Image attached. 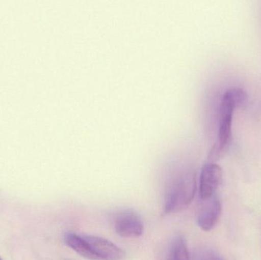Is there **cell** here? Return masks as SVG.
<instances>
[{
  "mask_svg": "<svg viewBox=\"0 0 261 260\" xmlns=\"http://www.w3.org/2000/svg\"><path fill=\"white\" fill-rule=\"evenodd\" d=\"M115 230L122 238H139L144 233V224L138 213L132 210H125L116 215Z\"/></svg>",
  "mask_w": 261,
  "mask_h": 260,
  "instance_id": "277c9868",
  "label": "cell"
},
{
  "mask_svg": "<svg viewBox=\"0 0 261 260\" xmlns=\"http://www.w3.org/2000/svg\"><path fill=\"white\" fill-rule=\"evenodd\" d=\"M81 235L97 259L119 260L125 258V252L109 240L94 235Z\"/></svg>",
  "mask_w": 261,
  "mask_h": 260,
  "instance_id": "8992f818",
  "label": "cell"
},
{
  "mask_svg": "<svg viewBox=\"0 0 261 260\" xmlns=\"http://www.w3.org/2000/svg\"><path fill=\"white\" fill-rule=\"evenodd\" d=\"M64 243L67 247L76 252V253L86 259H97L94 253L90 250L87 241L83 238L82 235L76 234L68 233L64 236Z\"/></svg>",
  "mask_w": 261,
  "mask_h": 260,
  "instance_id": "52a82bcc",
  "label": "cell"
},
{
  "mask_svg": "<svg viewBox=\"0 0 261 260\" xmlns=\"http://www.w3.org/2000/svg\"><path fill=\"white\" fill-rule=\"evenodd\" d=\"M222 167L217 163H208L204 165L199 177V195L201 199H207L216 195L222 180Z\"/></svg>",
  "mask_w": 261,
  "mask_h": 260,
  "instance_id": "3957f363",
  "label": "cell"
},
{
  "mask_svg": "<svg viewBox=\"0 0 261 260\" xmlns=\"http://www.w3.org/2000/svg\"><path fill=\"white\" fill-rule=\"evenodd\" d=\"M248 99L246 92L240 88L230 89L223 95L219 108V134L210 155L212 161L219 160L228 151L231 140L234 110L238 107L243 106L248 102Z\"/></svg>",
  "mask_w": 261,
  "mask_h": 260,
  "instance_id": "6da1fadb",
  "label": "cell"
},
{
  "mask_svg": "<svg viewBox=\"0 0 261 260\" xmlns=\"http://www.w3.org/2000/svg\"><path fill=\"white\" fill-rule=\"evenodd\" d=\"M169 259L187 260L190 259L187 241L184 236L173 238L169 250Z\"/></svg>",
  "mask_w": 261,
  "mask_h": 260,
  "instance_id": "ba28073f",
  "label": "cell"
},
{
  "mask_svg": "<svg viewBox=\"0 0 261 260\" xmlns=\"http://www.w3.org/2000/svg\"><path fill=\"white\" fill-rule=\"evenodd\" d=\"M196 190V174L186 171L179 174L173 180L167 194L165 211L167 214L182 212L190 206Z\"/></svg>",
  "mask_w": 261,
  "mask_h": 260,
  "instance_id": "7a4b0ae2",
  "label": "cell"
},
{
  "mask_svg": "<svg viewBox=\"0 0 261 260\" xmlns=\"http://www.w3.org/2000/svg\"><path fill=\"white\" fill-rule=\"evenodd\" d=\"M202 200L197 213L198 225L203 232H210L216 227L222 215V203L216 195Z\"/></svg>",
  "mask_w": 261,
  "mask_h": 260,
  "instance_id": "5b68a950",
  "label": "cell"
}]
</instances>
